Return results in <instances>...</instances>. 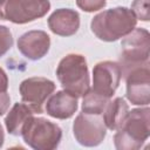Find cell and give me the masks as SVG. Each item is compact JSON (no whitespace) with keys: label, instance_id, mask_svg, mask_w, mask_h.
Listing matches in <instances>:
<instances>
[{"label":"cell","instance_id":"cell-10","mask_svg":"<svg viewBox=\"0 0 150 150\" xmlns=\"http://www.w3.org/2000/svg\"><path fill=\"white\" fill-rule=\"evenodd\" d=\"M127 98L136 105H148L150 102L149 64L130 70L125 76Z\"/></svg>","mask_w":150,"mask_h":150},{"label":"cell","instance_id":"cell-11","mask_svg":"<svg viewBox=\"0 0 150 150\" xmlns=\"http://www.w3.org/2000/svg\"><path fill=\"white\" fill-rule=\"evenodd\" d=\"M50 38L43 30H29L18 40L19 52L29 60H40L49 50Z\"/></svg>","mask_w":150,"mask_h":150},{"label":"cell","instance_id":"cell-12","mask_svg":"<svg viewBox=\"0 0 150 150\" xmlns=\"http://www.w3.org/2000/svg\"><path fill=\"white\" fill-rule=\"evenodd\" d=\"M48 27L56 35L71 36L80 27V15L74 9H56L48 18Z\"/></svg>","mask_w":150,"mask_h":150},{"label":"cell","instance_id":"cell-21","mask_svg":"<svg viewBox=\"0 0 150 150\" xmlns=\"http://www.w3.org/2000/svg\"><path fill=\"white\" fill-rule=\"evenodd\" d=\"M8 89V77L2 68H0V91H7Z\"/></svg>","mask_w":150,"mask_h":150},{"label":"cell","instance_id":"cell-20","mask_svg":"<svg viewBox=\"0 0 150 150\" xmlns=\"http://www.w3.org/2000/svg\"><path fill=\"white\" fill-rule=\"evenodd\" d=\"M11 103V97L7 91H0V116L7 112Z\"/></svg>","mask_w":150,"mask_h":150},{"label":"cell","instance_id":"cell-1","mask_svg":"<svg viewBox=\"0 0 150 150\" xmlns=\"http://www.w3.org/2000/svg\"><path fill=\"white\" fill-rule=\"evenodd\" d=\"M137 23L134 12L127 7H115L96 14L91 22V32L102 41L111 42L129 34Z\"/></svg>","mask_w":150,"mask_h":150},{"label":"cell","instance_id":"cell-5","mask_svg":"<svg viewBox=\"0 0 150 150\" xmlns=\"http://www.w3.org/2000/svg\"><path fill=\"white\" fill-rule=\"evenodd\" d=\"M21 136L25 143L35 150H53L61 141L62 130L56 123L32 115L26 121Z\"/></svg>","mask_w":150,"mask_h":150},{"label":"cell","instance_id":"cell-7","mask_svg":"<svg viewBox=\"0 0 150 150\" xmlns=\"http://www.w3.org/2000/svg\"><path fill=\"white\" fill-rule=\"evenodd\" d=\"M20 95L25 104H27L33 112L41 114L43 111V103L55 90V83L46 77H29L21 82Z\"/></svg>","mask_w":150,"mask_h":150},{"label":"cell","instance_id":"cell-18","mask_svg":"<svg viewBox=\"0 0 150 150\" xmlns=\"http://www.w3.org/2000/svg\"><path fill=\"white\" fill-rule=\"evenodd\" d=\"M13 46V36L8 27L0 26V57L4 56Z\"/></svg>","mask_w":150,"mask_h":150},{"label":"cell","instance_id":"cell-8","mask_svg":"<svg viewBox=\"0 0 150 150\" xmlns=\"http://www.w3.org/2000/svg\"><path fill=\"white\" fill-rule=\"evenodd\" d=\"M98 115H90L81 112L76 116L73 124V132L76 141L84 146H96L102 143L105 137V124L97 117Z\"/></svg>","mask_w":150,"mask_h":150},{"label":"cell","instance_id":"cell-17","mask_svg":"<svg viewBox=\"0 0 150 150\" xmlns=\"http://www.w3.org/2000/svg\"><path fill=\"white\" fill-rule=\"evenodd\" d=\"M135 16L142 21L150 20V9H149V0H134L130 8Z\"/></svg>","mask_w":150,"mask_h":150},{"label":"cell","instance_id":"cell-14","mask_svg":"<svg viewBox=\"0 0 150 150\" xmlns=\"http://www.w3.org/2000/svg\"><path fill=\"white\" fill-rule=\"evenodd\" d=\"M128 111L129 107L122 97H116L111 102H108L103 110V122L105 127L110 130H117L121 128Z\"/></svg>","mask_w":150,"mask_h":150},{"label":"cell","instance_id":"cell-6","mask_svg":"<svg viewBox=\"0 0 150 150\" xmlns=\"http://www.w3.org/2000/svg\"><path fill=\"white\" fill-rule=\"evenodd\" d=\"M49 8V0H0V19L27 23L45 16Z\"/></svg>","mask_w":150,"mask_h":150},{"label":"cell","instance_id":"cell-2","mask_svg":"<svg viewBox=\"0 0 150 150\" xmlns=\"http://www.w3.org/2000/svg\"><path fill=\"white\" fill-rule=\"evenodd\" d=\"M150 132V109L138 108L128 111L121 128L114 136V143L118 150L139 149L148 139Z\"/></svg>","mask_w":150,"mask_h":150},{"label":"cell","instance_id":"cell-16","mask_svg":"<svg viewBox=\"0 0 150 150\" xmlns=\"http://www.w3.org/2000/svg\"><path fill=\"white\" fill-rule=\"evenodd\" d=\"M82 97V111L90 115H101L109 102L108 97H104L95 93L93 89H89Z\"/></svg>","mask_w":150,"mask_h":150},{"label":"cell","instance_id":"cell-13","mask_svg":"<svg viewBox=\"0 0 150 150\" xmlns=\"http://www.w3.org/2000/svg\"><path fill=\"white\" fill-rule=\"evenodd\" d=\"M77 107V97L64 90H61L49 97L46 103V111L54 118L66 120L76 112Z\"/></svg>","mask_w":150,"mask_h":150},{"label":"cell","instance_id":"cell-19","mask_svg":"<svg viewBox=\"0 0 150 150\" xmlns=\"http://www.w3.org/2000/svg\"><path fill=\"white\" fill-rule=\"evenodd\" d=\"M105 0H76V5L84 12L100 11L105 6Z\"/></svg>","mask_w":150,"mask_h":150},{"label":"cell","instance_id":"cell-4","mask_svg":"<svg viewBox=\"0 0 150 150\" xmlns=\"http://www.w3.org/2000/svg\"><path fill=\"white\" fill-rule=\"evenodd\" d=\"M120 67L125 76L130 70L149 64L150 34L144 28H134L122 40Z\"/></svg>","mask_w":150,"mask_h":150},{"label":"cell","instance_id":"cell-15","mask_svg":"<svg viewBox=\"0 0 150 150\" xmlns=\"http://www.w3.org/2000/svg\"><path fill=\"white\" fill-rule=\"evenodd\" d=\"M33 110L25 103H15L7 116L5 117V125L7 131L11 135L19 136L21 135L22 128L26 121L33 115Z\"/></svg>","mask_w":150,"mask_h":150},{"label":"cell","instance_id":"cell-3","mask_svg":"<svg viewBox=\"0 0 150 150\" xmlns=\"http://www.w3.org/2000/svg\"><path fill=\"white\" fill-rule=\"evenodd\" d=\"M56 76L64 91L82 97L89 90V71L84 56L80 54H68L64 56L57 68Z\"/></svg>","mask_w":150,"mask_h":150},{"label":"cell","instance_id":"cell-22","mask_svg":"<svg viewBox=\"0 0 150 150\" xmlns=\"http://www.w3.org/2000/svg\"><path fill=\"white\" fill-rule=\"evenodd\" d=\"M4 139H5L4 129H2V127H1V124H0V148H1V146H2V144H4Z\"/></svg>","mask_w":150,"mask_h":150},{"label":"cell","instance_id":"cell-9","mask_svg":"<svg viewBox=\"0 0 150 150\" xmlns=\"http://www.w3.org/2000/svg\"><path fill=\"white\" fill-rule=\"evenodd\" d=\"M122 70L117 62L102 61L93 69V90L104 97L110 98L121 81Z\"/></svg>","mask_w":150,"mask_h":150}]
</instances>
